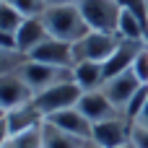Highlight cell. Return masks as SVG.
Wrapping results in <instances>:
<instances>
[{
  "mask_svg": "<svg viewBox=\"0 0 148 148\" xmlns=\"http://www.w3.org/2000/svg\"><path fill=\"white\" fill-rule=\"evenodd\" d=\"M42 21L47 26V34L52 39H60V42H68V44H75L78 39H83L91 29L78 8V3H68V5H49L44 13H42Z\"/></svg>",
  "mask_w": 148,
  "mask_h": 148,
  "instance_id": "6da1fadb",
  "label": "cell"
},
{
  "mask_svg": "<svg viewBox=\"0 0 148 148\" xmlns=\"http://www.w3.org/2000/svg\"><path fill=\"white\" fill-rule=\"evenodd\" d=\"M16 73L31 88L34 96L42 94V91H47V88H52V86L73 81V70L70 68H57V65H47V62H34V60H26Z\"/></svg>",
  "mask_w": 148,
  "mask_h": 148,
  "instance_id": "7a4b0ae2",
  "label": "cell"
},
{
  "mask_svg": "<svg viewBox=\"0 0 148 148\" xmlns=\"http://www.w3.org/2000/svg\"><path fill=\"white\" fill-rule=\"evenodd\" d=\"M78 8L91 31L117 34L122 18V5L117 0H78Z\"/></svg>",
  "mask_w": 148,
  "mask_h": 148,
  "instance_id": "3957f363",
  "label": "cell"
},
{
  "mask_svg": "<svg viewBox=\"0 0 148 148\" xmlns=\"http://www.w3.org/2000/svg\"><path fill=\"white\" fill-rule=\"evenodd\" d=\"M120 36L117 34H104V31H88L83 39H78L73 44V55H75V65L78 62H107L114 49L120 47Z\"/></svg>",
  "mask_w": 148,
  "mask_h": 148,
  "instance_id": "277c9868",
  "label": "cell"
},
{
  "mask_svg": "<svg viewBox=\"0 0 148 148\" xmlns=\"http://www.w3.org/2000/svg\"><path fill=\"white\" fill-rule=\"evenodd\" d=\"M81 96H83L81 86H78L75 81H68V83H60V86H52V88L36 94V96H34V107H36V109L42 112V117L47 120V117H52V114H57V112H62V109L78 107Z\"/></svg>",
  "mask_w": 148,
  "mask_h": 148,
  "instance_id": "5b68a950",
  "label": "cell"
},
{
  "mask_svg": "<svg viewBox=\"0 0 148 148\" xmlns=\"http://www.w3.org/2000/svg\"><path fill=\"white\" fill-rule=\"evenodd\" d=\"M34 94L31 88L18 78V73H3L0 75V109L8 114L23 104H31Z\"/></svg>",
  "mask_w": 148,
  "mask_h": 148,
  "instance_id": "8992f818",
  "label": "cell"
},
{
  "mask_svg": "<svg viewBox=\"0 0 148 148\" xmlns=\"http://www.w3.org/2000/svg\"><path fill=\"white\" fill-rule=\"evenodd\" d=\"M29 60L34 62H47V65H57V68H75V55H73V44L60 42V39H44L31 55Z\"/></svg>",
  "mask_w": 148,
  "mask_h": 148,
  "instance_id": "52a82bcc",
  "label": "cell"
},
{
  "mask_svg": "<svg viewBox=\"0 0 148 148\" xmlns=\"http://www.w3.org/2000/svg\"><path fill=\"white\" fill-rule=\"evenodd\" d=\"M78 109L83 112V117L96 125V122H107V120H114V117H122V112L109 101V96L99 88V91H86L78 101Z\"/></svg>",
  "mask_w": 148,
  "mask_h": 148,
  "instance_id": "ba28073f",
  "label": "cell"
},
{
  "mask_svg": "<svg viewBox=\"0 0 148 148\" xmlns=\"http://www.w3.org/2000/svg\"><path fill=\"white\" fill-rule=\"evenodd\" d=\"M91 140L104 148H117L122 143H130V120L114 117V120H107V122H96L94 133H91Z\"/></svg>",
  "mask_w": 148,
  "mask_h": 148,
  "instance_id": "9c48e42d",
  "label": "cell"
},
{
  "mask_svg": "<svg viewBox=\"0 0 148 148\" xmlns=\"http://www.w3.org/2000/svg\"><path fill=\"white\" fill-rule=\"evenodd\" d=\"M140 86H146V83H140L138 78H135V73L133 70H127V73H120V75H114V78H109L107 83H104V94L109 96V101L122 112L125 107H127V101L135 96V91L140 88Z\"/></svg>",
  "mask_w": 148,
  "mask_h": 148,
  "instance_id": "30bf717a",
  "label": "cell"
},
{
  "mask_svg": "<svg viewBox=\"0 0 148 148\" xmlns=\"http://www.w3.org/2000/svg\"><path fill=\"white\" fill-rule=\"evenodd\" d=\"M143 47H146V42H127V39H122L120 47L114 49V55H112L107 62H101V65H104L107 81L114 78V75H120V73H127V70L133 68V62H135V57H138V52H140Z\"/></svg>",
  "mask_w": 148,
  "mask_h": 148,
  "instance_id": "8fae6325",
  "label": "cell"
},
{
  "mask_svg": "<svg viewBox=\"0 0 148 148\" xmlns=\"http://www.w3.org/2000/svg\"><path fill=\"white\" fill-rule=\"evenodd\" d=\"M47 122L55 125V127H60L62 133L78 135V138H83V140H91V133H94V125L83 117V112H81L78 107H73V109H62V112L47 117Z\"/></svg>",
  "mask_w": 148,
  "mask_h": 148,
  "instance_id": "7c38bea8",
  "label": "cell"
},
{
  "mask_svg": "<svg viewBox=\"0 0 148 148\" xmlns=\"http://www.w3.org/2000/svg\"><path fill=\"white\" fill-rule=\"evenodd\" d=\"M44 39H49V34H47V26H44V21H42V16H34V18H26L23 23H21V29L16 31V42H18V52L21 55H31Z\"/></svg>",
  "mask_w": 148,
  "mask_h": 148,
  "instance_id": "4fadbf2b",
  "label": "cell"
},
{
  "mask_svg": "<svg viewBox=\"0 0 148 148\" xmlns=\"http://www.w3.org/2000/svg\"><path fill=\"white\" fill-rule=\"evenodd\" d=\"M5 122H8V133H10V135H21V133H29V130L42 127L44 117H42V112H39V109L34 107V101H31V104H23V107H18V109L8 112V114H5Z\"/></svg>",
  "mask_w": 148,
  "mask_h": 148,
  "instance_id": "5bb4252c",
  "label": "cell"
},
{
  "mask_svg": "<svg viewBox=\"0 0 148 148\" xmlns=\"http://www.w3.org/2000/svg\"><path fill=\"white\" fill-rule=\"evenodd\" d=\"M73 81L81 86V91H99L104 88L107 83V75H104V65L101 62H78L73 68Z\"/></svg>",
  "mask_w": 148,
  "mask_h": 148,
  "instance_id": "9a60e30c",
  "label": "cell"
},
{
  "mask_svg": "<svg viewBox=\"0 0 148 148\" xmlns=\"http://www.w3.org/2000/svg\"><path fill=\"white\" fill-rule=\"evenodd\" d=\"M83 146H86L83 138L62 133L60 127H55L44 120V125H42V148H83Z\"/></svg>",
  "mask_w": 148,
  "mask_h": 148,
  "instance_id": "2e32d148",
  "label": "cell"
},
{
  "mask_svg": "<svg viewBox=\"0 0 148 148\" xmlns=\"http://www.w3.org/2000/svg\"><path fill=\"white\" fill-rule=\"evenodd\" d=\"M26 21V16L21 10H16L8 0H0V31H18L21 23Z\"/></svg>",
  "mask_w": 148,
  "mask_h": 148,
  "instance_id": "e0dca14e",
  "label": "cell"
},
{
  "mask_svg": "<svg viewBox=\"0 0 148 148\" xmlns=\"http://www.w3.org/2000/svg\"><path fill=\"white\" fill-rule=\"evenodd\" d=\"M5 148H42V127L29 130V133H21V135H10Z\"/></svg>",
  "mask_w": 148,
  "mask_h": 148,
  "instance_id": "ac0fdd59",
  "label": "cell"
},
{
  "mask_svg": "<svg viewBox=\"0 0 148 148\" xmlns=\"http://www.w3.org/2000/svg\"><path fill=\"white\" fill-rule=\"evenodd\" d=\"M146 101H148V86H140V88L135 91V96L127 101V107L122 109V117H125V120H130V122H135V120L140 117V112H143Z\"/></svg>",
  "mask_w": 148,
  "mask_h": 148,
  "instance_id": "d6986e66",
  "label": "cell"
},
{
  "mask_svg": "<svg viewBox=\"0 0 148 148\" xmlns=\"http://www.w3.org/2000/svg\"><path fill=\"white\" fill-rule=\"evenodd\" d=\"M26 60H29L26 55L16 52V49H3V47H0V75H3V73H16Z\"/></svg>",
  "mask_w": 148,
  "mask_h": 148,
  "instance_id": "ffe728a7",
  "label": "cell"
},
{
  "mask_svg": "<svg viewBox=\"0 0 148 148\" xmlns=\"http://www.w3.org/2000/svg\"><path fill=\"white\" fill-rule=\"evenodd\" d=\"M16 10H21L26 18H34V16H42L47 10V3L44 0H8Z\"/></svg>",
  "mask_w": 148,
  "mask_h": 148,
  "instance_id": "44dd1931",
  "label": "cell"
},
{
  "mask_svg": "<svg viewBox=\"0 0 148 148\" xmlns=\"http://www.w3.org/2000/svg\"><path fill=\"white\" fill-rule=\"evenodd\" d=\"M130 70L135 73V78H138L140 83H146V86H148V44L138 52V57H135V62H133Z\"/></svg>",
  "mask_w": 148,
  "mask_h": 148,
  "instance_id": "7402d4cb",
  "label": "cell"
},
{
  "mask_svg": "<svg viewBox=\"0 0 148 148\" xmlns=\"http://www.w3.org/2000/svg\"><path fill=\"white\" fill-rule=\"evenodd\" d=\"M130 143L135 148H148V127L138 125V122H130Z\"/></svg>",
  "mask_w": 148,
  "mask_h": 148,
  "instance_id": "603a6c76",
  "label": "cell"
},
{
  "mask_svg": "<svg viewBox=\"0 0 148 148\" xmlns=\"http://www.w3.org/2000/svg\"><path fill=\"white\" fill-rule=\"evenodd\" d=\"M0 47H3V49H16V52H18L16 34H13V31H0Z\"/></svg>",
  "mask_w": 148,
  "mask_h": 148,
  "instance_id": "cb8c5ba5",
  "label": "cell"
},
{
  "mask_svg": "<svg viewBox=\"0 0 148 148\" xmlns=\"http://www.w3.org/2000/svg\"><path fill=\"white\" fill-rule=\"evenodd\" d=\"M8 138H10V133H8V122L3 120V122H0V148H5Z\"/></svg>",
  "mask_w": 148,
  "mask_h": 148,
  "instance_id": "d4e9b609",
  "label": "cell"
},
{
  "mask_svg": "<svg viewBox=\"0 0 148 148\" xmlns=\"http://www.w3.org/2000/svg\"><path fill=\"white\" fill-rule=\"evenodd\" d=\"M135 122L143 125V127H148V101H146V107H143V112H140V117H138Z\"/></svg>",
  "mask_w": 148,
  "mask_h": 148,
  "instance_id": "484cf974",
  "label": "cell"
},
{
  "mask_svg": "<svg viewBox=\"0 0 148 148\" xmlns=\"http://www.w3.org/2000/svg\"><path fill=\"white\" fill-rule=\"evenodd\" d=\"M44 3L49 8V5H68V3H78V0H44Z\"/></svg>",
  "mask_w": 148,
  "mask_h": 148,
  "instance_id": "4316f807",
  "label": "cell"
},
{
  "mask_svg": "<svg viewBox=\"0 0 148 148\" xmlns=\"http://www.w3.org/2000/svg\"><path fill=\"white\" fill-rule=\"evenodd\" d=\"M83 148H104V146H99V143H94V140H86V146Z\"/></svg>",
  "mask_w": 148,
  "mask_h": 148,
  "instance_id": "83f0119b",
  "label": "cell"
},
{
  "mask_svg": "<svg viewBox=\"0 0 148 148\" xmlns=\"http://www.w3.org/2000/svg\"><path fill=\"white\" fill-rule=\"evenodd\" d=\"M117 148H135L133 143H122V146H117Z\"/></svg>",
  "mask_w": 148,
  "mask_h": 148,
  "instance_id": "f1b7e54d",
  "label": "cell"
},
{
  "mask_svg": "<svg viewBox=\"0 0 148 148\" xmlns=\"http://www.w3.org/2000/svg\"><path fill=\"white\" fill-rule=\"evenodd\" d=\"M3 120H5V112H3V109H0V122H3Z\"/></svg>",
  "mask_w": 148,
  "mask_h": 148,
  "instance_id": "f546056e",
  "label": "cell"
}]
</instances>
